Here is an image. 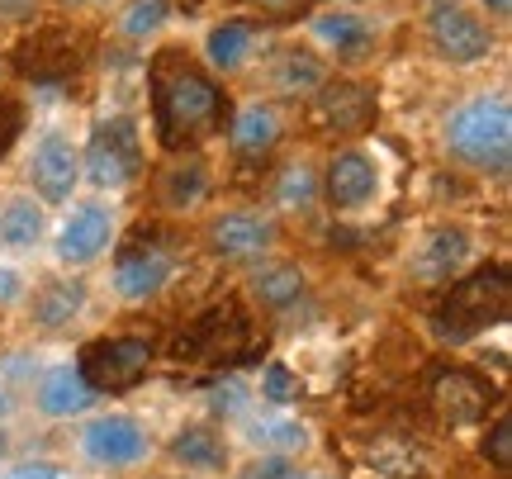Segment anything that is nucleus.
I'll list each match as a JSON object with an SVG mask.
<instances>
[{
  "label": "nucleus",
  "mask_w": 512,
  "mask_h": 479,
  "mask_svg": "<svg viewBox=\"0 0 512 479\" xmlns=\"http://www.w3.org/2000/svg\"><path fill=\"white\" fill-rule=\"evenodd\" d=\"M81 304H86L81 280H53V285H43L34 295V323H43V328H67V323L81 314Z\"/></svg>",
  "instance_id": "412c9836"
},
{
  "label": "nucleus",
  "mask_w": 512,
  "mask_h": 479,
  "mask_svg": "<svg viewBox=\"0 0 512 479\" xmlns=\"http://www.w3.org/2000/svg\"><path fill=\"white\" fill-rule=\"evenodd\" d=\"M446 148L456 152L465 166H479V171H494L503 176L512 157V110L503 95L494 100H475L465 110L451 114L446 124Z\"/></svg>",
  "instance_id": "7ed1b4c3"
},
{
  "label": "nucleus",
  "mask_w": 512,
  "mask_h": 479,
  "mask_svg": "<svg viewBox=\"0 0 512 479\" xmlns=\"http://www.w3.org/2000/svg\"><path fill=\"white\" fill-rule=\"evenodd\" d=\"M275 138H280V119H275L271 105H247L233 119V148L242 157H261L266 148H275Z\"/></svg>",
  "instance_id": "4be33fe9"
},
{
  "label": "nucleus",
  "mask_w": 512,
  "mask_h": 479,
  "mask_svg": "<svg viewBox=\"0 0 512 479\" xmlns=\"http://www.w3.org/2000/svg\"><path fill=\"white\" fill-rule=\"evenodd\" d=\"M0 446H5V442H0Z\"/></svg>",
  "instance_id": "37998d69"
},
{
  "label": "nucleus",
  "mask_w": 512,
  "mask_h": 479,
  "mask_svg": "<svg viewBox=\"0 0 512 479\" xmlns=\"http://www.w3.org/2000/svg\"><path fill=\"white\" fill-rule=\"evenodd\" d=\"M375 185H380V176H375V162H370V157H361V152H342V157H332L328 195H332L337 209H356V204H366L370 195H375Z\"/></svg>",
  "instance_id": "f3484780"
},
{
  "label": "nucleus",
  "mask_w": 512,
  "mask_h": 479,
  "mask_svg": "<svg viewBox=\"0 0 512 479\" xmlns=\"http://www.w3.org/2000/svg\"><path fill=\"white\" fill-rule=\"evenodd\" d=\"M76 176H81V162L67 138H43L34 152V185L43 190V200H67L76 190Z\"/></svg>",
  "instance_id": "dca6fc26"
},
{
  "label": "nucleus",
  "mask_w": 512,
  "mask_h": 479,
  "mask_svg": "<svg viewBox=\"0 0 512 479\" xmlns=\"http://www.w3.org/2000/svg\"><path fill=\"white\" fill-rule=\"evenodd\" d=\"M152 366V347L143 337H100L81 351V380L100 394V389H128L138 385Z\"/></svg>",
  "instance_id": "423d86ee"
},
{
  "label": "nucleus",
  "mask_w": 512,
  "mask_h": 479,
  "mask_svg": "<svg viewBox=\"0 0 512 479\" xmlns=\"http://www.w3.org/2000/svg\"><path fill=\"white\" fill-rule=\"evenodd\" d=\"M498 399H503L498 385L484 380L479 370L446 366V370H437V380H432V408L441 413V423H451V427L484 423V418L498 408Z\"/></svg>",
  "instance_id": "39448f33"
},
{
  "label": "nucleus",
  "mask_w": 512,
  "mask_h": 479,
  "mask_svg": "<svg viewBox=\"0 0 512 479\" xmlns=\"http://www.w3.org/2000/svg\"><path fill=\"white\" fill-rule=\"evenodd\" d=\"M256 442H271V446H285V451H304L309 446V432L299 423H271V427H256Z\"/></svg>",
  "instance_id": "473e14b6"
},
{
  "label": "nucleus",
  "mask_w": 512,
  "mask_h": 479,
  "mask_svg": "<svg viewBox=\"0 0 512 479\" xmlns=\"http://www.w3.org/2000/svg\"><path fill=\"white\" fill-rule=\"evenodd\" d=\"M313 124L323 133H361L375 124V91L361 81H323L313 95Z\"/></svg>",
  "instance_id": "6e6552de"
},
{
  "label": "nucleus",
  "mask_w": 512,
  "mask_h": 479,
  "mask_svg": "<svg viewBox=\"0 0 512 479\" xmlns=\"http://www.w3.org/2000/svg\"><path fill=\"white\" fill-rule=\"evenodd\" d=\"M484 5H489L494 15H508V10H512V0H484Z\"/></svg>",
  "instance_id": "ea45409f"
},
{
  "label": "nucleus",
  "mask_w": 512,
  "mask_h": 479,
  "mask_svg": "<svg viewBox=\"0 0 512 479\" xmlns=\"http://www.w3.org/2000/svg\"><path fill=\"white\" fill-rule=\"evenodd\" d=\"M72 5H86V0H72Z\"/></svg>",
  "instance_id": "79ce46f5"
},
{
  "label": "nucleus",
  "mask_w": 512,
  "mask_h": 479,
  "mask_svg": "<svg viewBox=\"0 0 512 479\" xmlns=\"http://www.w3.org/2000/svg\"><path fill=\"white\" fill-rule=\"evenodd\" d=\"M15 67L34 81H62L76 72V38L67 29H38L15 48Z\"/></svg>",
  "instance_id": "f8f14e48"
},
{
  "label": "nucleus",
  "mask_w": 512,
  "mask_h": 479,
  "mask_svg": "<svg viewBox=\"0 0 512 479\" xmlns=\"http://www.w3.org/2000/svg\"><path fill=\"white\" fill-rule=\"evenodd\" d=\"M512 314V280L503 266H484L475 276L451 285V295L437 304V332L446 342H470L484 328H494Z\"/></svg>",
  "instance_id": "f03ea898"
},
{
  "label": "nucleus",
  "mask_w": 512,
  "mask_h": 479,
  "mask_svg": "<svg viewBox=\"0 0 512 479\" xmlns=\"http://www.w3.org/2000/svg\"><path fill=\"white\" fill-rule=\"evenodd\" d=\"M470 257V238L460 233V228H437V233H427V242L418 247V257H413V276L422 285H441V280H451L465 266Z\"/></svg>",
  "instance_id": "4468645a"
},
{
  "label": "nucleus",
  "mask_w": 512,
  "mask_h": 479,
  "mask_svg": "<svg viewBox=\"0 0 512 479\" xmlns=\"http://www.w3.org/2000/svg\"><path fill=\"white\" fill-rule=\"evenodd\" d=\"M261 394H266L271 404H294V399L304 394V380H299V375H290L280 361H271V366H266V375H261Z\"/></svg>",
  "instance_id": "c756f323"
},
{
  "label": "nucleus",
  "mask_w": 512,
  "mask_h": 479,
  "mask_svg": "<svg viewBox=\"0 0 512 479\" xmlns=\"http://www.w3.org/2000/svg\"><path fill=\"white\" fill-rule=\"evenodd\" d=\"M95 404V389L81 380V370L72 366H57L43 375V385H38V408L48 413V418H72V413H86Z\"/></svg>",
  "instance_id": "a211bd4d"
},
{
  "label": "nucleus",
  "mask_w": 512,
  "mask_h": 479,
  "mask_svg": "<svg viewBox=\"0 0 512 479\" xmlns=\"http://www.w3.org/2000/svg\"><path fill=\"white\" fill-rule=\"evenodd\" d=\"M252 351V318L238 304H219L204 318H195V328L176 342V361H200V366H223V361H242Z\"/></svg>",
  "instance_id": "20e7f679"
},
{
  "label": "nucleus",
  "mask_w": 512,
  "mask_h": 479,
  "mask_svg": "<svg viewBox=\"0 0 512 479\" xmlns=\"http://www.w3.org/2000/svg\"><path fill=\"white\" fill-rule=\"evenodd\" d=\"M275 223L261 214H223L209 223V242L219 257H256L261 247H271Z\"/></svg>",
  "instance_id": "2eb2a0df"
},
{
  "label": "nucleus",
  "mask_w": 512,
  "mask_h": 479,
  "mask_svg": "<svg viewBox=\"0 0 512 479\" xmlns=\"http://www.w3.org/2000/svg\"><path fill=\"white\" fill-rule=\"evenodd\" d=\"M166 280H171V252H166L162 242H143V233L128 242L124 252H119V266H114V290L124 299H147L157 295Z\"/></svg>",
  "instance_id": "9d476101"
},
{
  "label": "nucleus",
  "mask_w": 512,
  "mask_h": 479,
  "mask_svg": "<svg viewBox=\"0 0 512 479\" xmlns=\"http://www.w3.org/2000/svg\"><path fill=\"white\" fill-rule=\"evenodd\" d=\"M171 456H176L185 470H204V475H214V470L228 465V442H223L214 427L190 423V427H181V432L171 437Z\"/></svg>",
  "instance_id": "6ab92c4d"
},
{
  "label": "nucleus",
  "mask_w": 512,
  "mask_h": 479,
  "mask_svg": "<svg viewBox=\"0 0 512 479\" xmlns=\"http://www.w3.org/2000/svg\"><path fill=\"white\" fill-rule=\"evenodd\" d=\"M162 19H166V0H133L128 15H124V34L128 38H147Z\"/></svg>",
  "instance_id": "7c9ffc66"
},
{
  "label": "nucleus",
  "mask_w": 512,
  "mask_h": 479,
  "mask_svg": "<svg viewBox=\"0 0 512 479\" xmlns=\"http://www.w3.org/2000/svg\"><path fill=\"white\" fill-rule=\"evenodd\" d=\"M318 38L337 48V57H347V62H361L370 53V34L366 15H356V10H332V15H318Z\"/></svg>",
  "instance_id": "aec40b11"
},
{
  "label": "nucleus",
  "mask_w": 512,
  "mask_h": 479,
  "mask_svg": "<svg viewBox=\"0 0 512 479\" xmlns=\"http://www.w3.org/2000/svg\"><path fill=\"white\" fill-rule=\"evenodd\" d=\"M252 10H261L266 19H299L309 10V0H247Z\"/></svg>",
  "instance_id": "c9c22d12"
},
{
  "label": "nucleus",
  "mask_w": 512,
  "mask_h": 479,
  "mask_svg": "<svg viewBox=\"0 0 512 479\" xmlns=\"http://www.w3.org/2000/svg\"><path fill=\"white\" fill-rule=\"evenodd\" d=\"M152 114H157L162 148L181 152L223 124V91L181 48H166L152 62Z\"/></svg>",
  "instance_id": "f257e3e1"
},
{
  "label": "nucleus",
  "mask_w": 512,
  "mask_h": 479,
  "mask_svg": "<svg viewBox=\"0 0 512 479\" xmlns=\"http://www.w3.org/2000/svg\"><path fill=\"white\" fill-rule=\"evenodd\" d=\"M81 446H86V456L95 465H138L147 456V432L138 418L110 413V418H95L81 432Z\"/></svg>",
  "instance_id": "9b49d317"
},
{
  "label": "nucleus",
  "mask_w": 512,
  "mask_h": 479,
  "mask_svg": "<svg viewBox=\"0 0 512 479\" xmlns=\"http://www.w3.org/2000/svg\"><path fill=\"white\" fill-rule=\"evenodd\" d=\"M0 479H62V470L48 461H34V465H19V470H5Z\"/></svg>",
  "instance_id": "e433bc0d"
},
{
  "label": "nucleus",
  "mask_w": 512,
  "mask_h": 479,
  "mask_svg": "<svg viewBox=\"0 0 512 479\" xmlns=\"http://www.w3.org/2000/svg\"><path fill=\"white\" fill-rule=\"evenodd\" d=\"M313 195H318V181H313L309 166H285V176L275 185V200L285 204V209H309Z\"/></svg>",
  "instance_id": "c85d7f7f"
},
{
  "label": "nucleus",
  "mask_w": 512,
  "mask_h": 479,
  "mask_svg": "<svg viewBox=\"0 0 512 479\" xmlns=\"http://www.w3.org/2000/svg\"><path fill=\"white\" fill-rule=\"evenodd\" d=\"M328 81V72H323V62L313 53H304V48H290V53H280V62H275L271 72V86L280 95H304V91H318Z\"/></svg>",
  "instance_id": "5701e85b"
},
{
  "label": "nucleus",
  "mask_w": 512,
  "mask_h": 479,
  "mask_svg": "<svg viewBox=\"0 0 512 479\" xmlns=\"http://www.w3.org/2000/svg\"><path fill=\"white\" fill-rule=\"evenodd\" d=\"M209 62L219 67V72H233L242 67V57L252 53V24H242V19H228L219 29H209Z\"/></svg>",
  "instance_id": "b1692460"
},
{
  "label": "nucleus",
  "mask_w": 512,
  "mask_h": 479,
  "mask_svg": "<svg viewBox=\"0 0 512 479\" xmlns=\"http://www.w3.org/2000/svg\"><path fill=\"white\" fill-rule=\"evenodd\" d=\"M370 461L394 479H422L427 456H422V446H413V442H375L370 446Z\"/></svg>",
  "instance_id": "cd10ccee"
},
{
  "label": "nucleus",
  "mask_w": 512,
  "mask_h": 479,
  "mask_svg": "<svg viewBox=\"0 0 512 479\" xmlns=\"http://www.w3.org/2000/svg\"><path fill=\"white\" fill-rule=\"evenodd\" d=\"M143 171V148H138V129L128 119H110L91 133V148H86V176L95 185H128Z\"/></svg>",
  "instance_id": "0eeeda50"
},
{
  "label": "nucleus",
  "mask_w": 512,
  "mask_h": 479,
  "mask_svg": "<svg viewBox=\"0 0 512 479\" xmlns=\"http://www.w3.org/2000/svg\"><path fill=\"white\" fill-rule=\"evenodd\" d=\"M242 479H294V470L285 456H261V461H252L242 470Z\"/></svg>",
  "instance_id": "f704fd0d"
},
{
  "label": "nucleus",
  "mask_w": 512,
  "mask_h": 479,
  "mask_svg": "<svg viewBox=\"0 0 512 479\" xmlns=\"http://www.w3.org/2000/svg\"><path fill=\"white\" fill-rule=\"evenodd\" d=\"M34 15H38V0H0V19H10V24L34 19Z\"/></svg>",
  "instance_id": "4c0bfd02"
},
{
  "label": "nucleus",
  "mask_w": 512,
  "mask_h": 479,
  "mask_svg": "<svg viewBox=\"0 0 512 479\" xmlns=\"http://www.w3.org/2000/svg\"><path fill=\"white\" fill-rule=\"evenodd\" d=\"M110 209H100V204H86V209H76L67 228H62V238H57V257L81 266V261H95L105 247H110Z\"/></svg>",
  "instance_id": "ddd939ff"
},
{
  "label": "nucleus",
  "mask_w": 512,
  "mask_h": 479,
  "mask_svg": "<svg viewBox=\"0 0 512 479\" xmlns=\"http://www.w3.org/2000/svg\"><path fill=\"white\" fill-rule=\"evenodd\" d=\"M484 456H489L494 470H503V475L512 470V423L508 418H498V423L489 427V437H484Z\"/></svg>",
  "instance_id": "2f4dec72"
},
{
  "label": "nucleus",
  "mask_w": 512,
  "mask_h": 479,
  "mask_svg": "<svg viewBox=\"0 0 512 479\" xmlns=\"http://www.w3.org/2000/svg\"><path fill=\"white\" fill-rule=\"evenodd\" d=\"M43 238V214L34 209V200H10L0 214V242L5 247H34Z\"/></svg>",
  "instance_id": "a878e982"
},
{
  "label": "nucleus",
  "mask_w": 512,
  "mask_h": 479,
  "mask_svg": "<svg viewBox=\"0 0 512 479\" xmlns=\"http://www.w3.org/2000/svg\"><path fill=\"white\" fill-rule=\"evenodd\" d=\"M5 408H10V399H5V394H0V413H5Z\"/></svg>",
  "instance_id": "a19ab883"
},
{
  "label": "nucleus",
  "mask_w": 512,
  "mask_h": 479,
  "mask_svg": "<svg viewBox=\"0 0 512 479\" xmlns=\"http://www.w3.org/2000/svg\"><path fill=\"white\" fill-rule=\"evenodd\" d=\"M252 295L261 299L266 309H290L294 299L304 295V271H299V266H266V271L252 280Z\"/></svg>",
  "instance_id": "393cba45"
},
{
  "label": "nucleus",
  "mask_w": 512,
  "mask_h": 479,
  "mask_svg": "<svg viewBox=\"0 0 512 479\" xmlns=\"http://www.w3.org/2000/svg\"><path fill=\"white\" fill-rule=\"evenodd\" d=\"M19 129H24V110H19L10 95H0V157L15 148V138H19Z\"/></svg>",
  "instance_id": "72a5a7b5"
},
{
  "label": "nucleus",
  "mask_w": 512,
  "mask_h": 479,
  "mask_svg": "<svg viewBox=\"0 0 512 479\" xmlns=\"http://www.w3.org/2000/svg\"><path fill=\"white\" fill-rule=\"evenodd\" d=\"M427 34H432V48L437 57L446 62H484L489 48H494V34H489V24H479L470 10H460V5H441L432 24H427Z\"/></svg>",
  "instance_id": "1a4fd4ad"
},
{
  "label": "nucleus",
  "mask_w": 512,
  "mask_h": 479,
  "mask_svg": "<svg viewBox=\"0 0 512 479\" xmlns=\"http://www.w3.org/2000/svg\"><path fill=\"white\" fill-rule=\"evenodd\" d=\"M204 190H209V176H204L200 162H181L166 171L162 181V200L171 204V209H190V204L204 200Z\"/></svg>",
  "instance_id": "bb28decb"
},
{
  "label": "nucleus",
  "mask_w": 512,
  "mask_h": 479,
  "mask_svg": "<svg viewBox=\"0 0 512 479\" xmlns=\"http://www.w3.org/2000/svg\"><path fill=\"white\" fill-rule=\"evenodd\" d=\"M15 271H0V299H10V295H15V290H19V285H15Z\"/></svg>",
  "instance_id": "58836bf2"
}]
</instances>
